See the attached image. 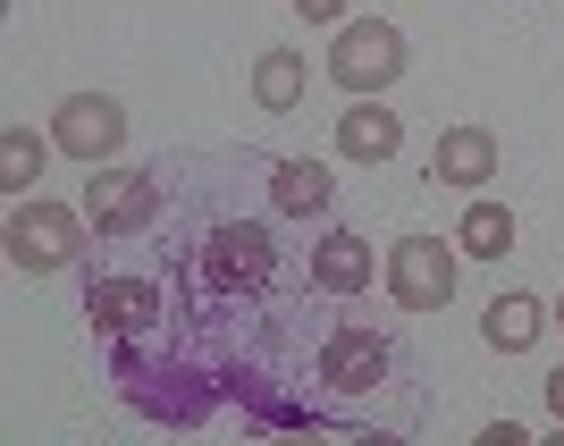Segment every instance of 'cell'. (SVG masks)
I'll return each mask as SVG.
<instances>
[{
  "label": "cell",
  "instance_id": "13",
  "mask_svg": "<svg viewBox=\"0 0 564 446\" xmlns=\"http://www.w3.org/2000/svg\"><path fill=\"white\" fill-rule=\"evenodd\" d=\"M556 320V312L540 304V295H522V286H506V295H489V312H480V337H489L497 353H531L540 346V329Z\"/></svg>",
  "mask_w": 564,
  "mask_h": 446
},
{
  "label": "cell",
  "instance_id": "5",
  "mask_svg": "<svg viewBox=\"0 0 564 446\" xmlns=\"http://www.w3.org/2000/svg\"><path fill=\"white\" fill-rule=\"evenodd\" d=\"M455 236H397L388 244V261H379V279H388V295H397L404 312H447L455 304Z\"/></svg>",
  "mask_w": 564,
  "mask_h": 446
},
{
  "label": "cell",
  "instance_id": "3",
  "mask_svg": "<svg viewBox=\"0 0 564 446\" xmlns=\"http://www.w3.org/2000/svg\"><path fill=\"white\" fill-rule=\"evenodd\" d=\"M312 379L329 396H379L397 379V337L371 329V320H329L321 346H312Z\"/></svg>",
  "mask_w": 564,
  "mask_h": 446
},
{
  "label": "cell",
  "instance_id": "12",
  "mask_svg": "<svg viewBox=\"0 0 564 446\" xmlns=\"http://www.w3.org/2000/svg\"><path fill=\"white\" fill-rule=\"evenodd\" d=\"M337 177L321 161H270V211L279 219H329Z\"/></svg>",
  "mask_w": 564,
  "mask_h": 446
},
{
  "label": "cell",
  "instance_id": "4",
  "mask_svg": "<svg viewBox=\"0 0 564 446\" xmlns=\"http://www.w3.org/2000/svg\"><path fill=\"white\" fill-rule=\"evenodd\" d=\"M161 177H169V168H110V161L85 177V219H94L101 244H118V236H143L152 219H161V203H169Z\"/></svg>",
  "mask_w": 564,
  "mask_h": 446
},
{
  "label": "cell",
  "instance_id": "16",
  "mask_svg": "<svg viewBox=\"0 0 564 446\" xmlns=\"http://www.w3.org/2000/svg\"><path fill=\"white\" fill-rule=\"evenodd\" d=\"M51 152H59V143H43L34 127H0V186H9V194H34V177H43Z\"/></svg>",
  "mask_w": 564,
  "mask_h": 446
},
{
  "label": "cell",
  "instance_id": "7",
  "mask_svg": "<svg viewBox=\"0 0 564 446\" xmlns=\"http://www.w3.org/2000/svg\"><path fill=\"white\" fill-rule=\"evenodd\" d=\"M51 143H59L68 161L101 168V161H118V143H127V110H118L110 94H68L51 110Z\"/></svg>",
  "mask_w": 564,
  "mask_h": 446
},
{
  "label": "cell",
  "instance_id": "8",
  "mask_svg": "<svg viewBox=\"0 0 564 446\" xmlns=\"http://www.w3.org/2000/svg\"><path fill=\"white\" fill-rule=\"evenodd\" d=\"M85 320H94V337H143V329H161L169 320V295L161 279H94L85 286Z\"/></svg>",
  "mask_w": 564,
  "mask_h": 446
},
{
  "label": "cell",
  "instance_id": "19",
  "mask_svg": "<svg viewBox=\"0 0 564 446\" xmlns=\"http://www.w3.org/2000/svg\"><path fill=\"white\" fill-rule=\"evenodd\" d=\"M556 329H564V295H556Z\"/></svg>",
  "mask_w": 564,
  "mask_h": 446
},
{
  "label": "cell",
  "instance_id": "18",
  "mask_svg": "<svg viewBox=\"0 0 564 446\" xmlns=\"http://www.w3.org/2000/svg\"><path fill=\"white\" fill-rule=\"evenodd\" d=\"M547 413H556V422H564V362H556V371H547Z\"/></svg>",
  "mask_w": 564,
  "mask_h": 446
},
{
  "label": "cell",
  "instance_id": "15",
  "mask_svg": "<svg viewBox=\"0 0 564 446\" xmlns=\"http://www.w3.org/2000/svg\"><path fill=\"white\" fill-rule=\"evenodd\" d=\"M455 244H464L471 261H506V253H514V211L489 203V194H471L464 219H455Z\"/></svg>",
  "mask_w": 564,
  "mask_h": 446
},
{
  "label": "cell",
  "instance_id": "6",
  "mask_svg": "<svg viewBox=\"0 0 564 446\" xmlns=\"http://www.w3.org/2000/svg\"><path fill=\"white\" fill-rule=\"evenodd\" d=\"M329 76L346 85V94H388L404 76V34L388 18H346L329 43Z\"/></svg>",
  "mask_w": 564,
  "mask_h": 446
},
{
  "label": "cell",
  "instance_id": "11",
  "mask_svg": "<svg viewBox=\"0 0 564 446\" xmlns=\"http://www.w3.org/2000/svg\"><path fill=\"white\" fill-rule=\"evenodd\" d=\"M430 177H438V186L480 194V186L497 177V135H489V127H447V135H438V152H430Z\"/></svg>",
  "mask_w": 564,
  "mask_h": 446
},
{
  "label": "cell",
  "instance_id": "10",
  "mask_svg": "<svg viewBox=\"0 0 564 446\" xmlns=\"http://www.w3.org/2000/svg\"><path fill=\"white\" fill-rule=\"evenodd\" d=\"M397 152H404V118L388 110L379 94H354V110L337 118V161L379 168V161H397Z\"/></svg>",
  "mask_w": 564,
  "mask_h": 446
},
{
  "label": "cell",
  "instance_id": "2",
  "mask_svg": "<svg viewBox=\"0 0 564 446\" xmlns=\"http://www.w3.org/2000/svg\"><path fill=\"white\" fill-rule=\"evenodd\" d=\"M85 236H94L85 211L51 203V194H18V211H9L0 244H9V270H25V279H59V270L85 261Z\"/></svg>",
  "mask_w": 564,
  "mask_h": 446
},
{
  "label": "cell",
  "instance_id": "1",
  "mask_svg": "<svg viewBox=\"0 0 564 446\" xmlns=\"http://www.w3.org/2000/svg\"><path fill=\"white\" fill-rule=\"evenodd\" d=\"M186 270L212 286L219 304H253L279 279V236H270V219H212L186 244Z\"/></svg>",
  "mask_w": 564,
  "mask_h": 446
},
{
  "label": "cell",
  "instance_id": "17",
  "mask_svg": "<svg viewBox=\"0 0 564 446\" xmlns=\"http://www.w3.org/2000/svg\"><path fill=\"white\" fill-rule=\"evenodd\" d=\"M295 9H304V25H346L354 0H295Z\"/></svg>",
  "mask_w": 564,
  "mask_h": 446
},
{
  "label": "cell",
  "instance_id": "9",
  "mask_svg": "<svg viewBox=\"0 0 564 446\" xmlns=\"http://www.w3.org/2000/svg\"><path fill=\"white\" fill-rule=\"evenodd\" d=\"M371 236H354V228H329L321 244H312L304 261V286L321 295V304H346V295H371Z\"/></svg>",
  "mask_w": 564,
  "mask_h": 446
},
{
  "label": "cell",
  "instance_id": "14",
  "mask_svg": "<svg viewBox=\"0 0 564 446\" xmlns=\"http://www.w3.org/2000/svg\"><path fill=\"white\" fill-rule=\"evenodd\" d=\"M304 85H312V68H304V51H295V43H270V51H261V59H253V101H261V110H304Z\"/></svg>",
  "mask_w": 564,
  "mask_h": 446
}]
</instances>
